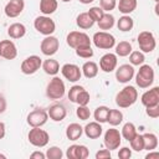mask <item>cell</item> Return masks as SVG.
<instances>
[{
    "label": "cell",
    "mask_w": 159,
    "mask_h": 159,
    "mask_svg": "<svg viewBox=\"0 0 159 159\" xmlns=\"http://www.w3.org/2000/svg\"><path fill=\"white\" fill-rule=\"evenodd\" d=\"M137 99L138 91L133 86H125L116 94V104L119 108H129L137 102Z\"/></svg>",
    "instance_id": "obj_1"
},
{
    "label": "cell",
    "mask_w": 159,
    "mask_h": 159,
    "mask_svg": "<svg viewBox=\"0 0 159 159\" xmlns=\"http://www.w3.org/2000/svg\"><path fill=\"white\" fill-rule=\"evenodd\" d=\"M154 70L150 65H140L137 75H135V83L139 88H148L154 82Z\"/></svg>",
    "instance_id": "obj_2"
},
{
    "label": "cell",
    "mask_w": 159,
    "mask_h": 159,
    "mask_svg": "<svg viewBox=\"0 0 159 159\" xmlns=\"http://www.w3.org/2000/svg\"><path fill=\"white\" fill-rule=\"evenodd\" d=\"M66 92V87H65V82L57 77L53 76L52 80H50V82L46 86V96L50 99H61L65 96Z\"/></svg>",
    "instance_id": "obj_3"
},
{
    "label": "cell",
    "mask_w": 159,
    "mask_h": 159,
    "mask_svg": "<svg viewBox=\"0 0 159 159\" xmlns=\"http://www.w3.org/2000/svg\"><path fill=\"white\" fill-rule=\"evenodd\" d=\"M29 142L30 144H32L36 148H43L48 144L50 140V135L46 130L41 129V127H32V129H30L29 134H27Z\"/></svg>",
    "instance_id": "obj_4"
},
{
    "label": "cell",
    "mask_w": 159,
    "mask_h": 159,
    "mask_svg": "<svg viewBox=\"0 0 159 159\" xmlns=\"http://www.w3.org/2000/svg\"><path fill=\"white\" fill-rule=\"evenodd\" d=\"M34 27L37 32H40L41 35H45V36H50L55 32L56 30V24L55 21L50 17V16H46V15H42V16H37L34 21Z\"/></svg>",
    "instance_id": "obj_5"
},
{
    "label": "cell",
    "mask_w": 159,
    "mask_h": 159,
    "mask_svg": "<svg viewBox=\"0 0 159 159\" xmlns=\"http://www.w3.org/2000/svg\"><path fill=\"white\" fill-rule=\"evenodd\" d=\"M92 41L97 48L101 50H111L116 46V39L112 34L107 31H98L93 35Z\"/></svg>",
    "instance_id": "obj_6"
},
{
    "label": "cell",
    "mask_w": 159,
    "mask_h": 159,
    "mask_svg": "<svg viewBox=\"0 0 159 159\" xmlns=\"http://www.w3.org/2000/svg\"><path fill=\"white\" fill-rule=\"evenodd\" d=\"M66 42L72 48H77L81 46H91L89 36L82 31H71L66 37Z\"/></svg>",
    "instance_id": "obj_7"
},
{
    "label": "cell",
    "mask_w": 159,
    "mask_h": 159,
    "mask_svg": "<svg viewBox=\"0 0 159 159\" xmlns=\"http://www.w3.org/2000/svg\"><path fill=\"white\" fill-rule=\"evenodd\" d=\"M137 41H138L139 48H140V51L143 53L152 52L155 48V46H157L155 37H154V35L150 31H142V32H139Z\"/></svg>",
    "instance_id": "obj_8"
},
{
    "label": "cell",
    "mask_w": 159,
    "mask_h": 159,
    "mask_svg": "<svg viewBox=\"0 0 159 159\" xmlns=\"http://www.w3.org/2000/svg\"><path fill=\"white\" fill-rule=\"evenodd\" d=\"M41 66H42V60L40 58V56L31 55L21 62L20 70L24 75H34L40 70Z\"/></svg>",
    "instance_id": "obj_9"
},
{
    "label": "cell",
    "mask_w": 159,
    "mask_h": 159,
    "mask_svg": "<svg viewBox=\"0 0 159 159\" xmlns=\"http://www.w3.org/2000/svg\"><path fill=\"white\" fill-rule=\"evenodd\" d=\"M120 142H122V135L119 133L118 129L116 128H109L106 130L104 133V147L108 149V150H116L119 148L120 145Z\"/></svg>",
    "instance_id": "obj_10"
},
{
    "label": "cell",
    "mask_w": 159,
    "mask_h": 159,
    "mask_svg": "<svg viewBox=\"0 0 159 159\" xmlns=\"http://www.w3.org/2000/svg\"><path fill=\"white\" fill-rule=\"evenodd\" d=\"M60 48V41L57 37L50 35V36H46L42 41H41V45H40V50L41 52L45 55V56H53Z\"/></svg>",
    "instance_id": "obj_11"
},
{
    "label": "cell",
    "mask_w": 159,
    "mask_h": 159,
    "mask_svg": "<svg viewBox=\"0 0 159 159\" xmlns=\"http://www.w3.org/2000/svg\"><path fill=\"white\" fill-rule=\"evenodd\" d=\"M48 119V114L45 109H41V108H36L34 109L32 112H30L27 114V124L30 127H42L46 124Z\"/></svg>",
    "instance_id": "obj_12"
},
{
    "label": "cell",
    "mask_w": 159,
    "mask_h": 159,
    "mask_svg": "<svg viewBox=\"0 0 159 159\" xmlns=\"http://www.w3.org/2000/svg\"><path fill=\"white\" fill-rule=\"evenodd\" d=\"M61 73L70 82H77L82 77L81 68L77 65H75V63H65L61 67Z\"/></svg>",
    "instance_id": "obj_13"
},
{
    "label": "cell",
    "mask_w": 159,
    "mask_h": 159,
    "mask_svg": "<svg viewBox=\"0 0 159 159\" xmlns=\"http://www.w3.org/2000/svg\"><path fill=\"white\" fill-rule=\"evenodd\" d=\"M134 77V67L129 63L120 65L116 70V80L119 83H128Z\"/></svg>",
    "instance_id": "obj_14"
},
{
    "label": "cell",
    "mask_w": 159,
    "mask_h": 159,
    "mask_svg": "<svg viewBox=\"0 0 159 159\" xmlns=\"http://www.w3.org/2000/svg\"><path fill=\"white\" fill-rule=\"evenodd\" d=\"M25 9V1L24 0H9L5 5L4 12L7 17H17Z\"/></svg>",
    "instance_id": "obj_15"
},
{
    "label": "cell",
    "mask_w": 159,
    "mask_h": 159,
    "mask_svg": "<svg viewBox=\"0 0 159 159\" xmlns=\"http://www.w3.org/2000/svg\"><path fill=\"white\" fill-rule=\"evenodd\" d=\"M17 56L16 45L11 40H2L0 41V57L5 60H14Z\"/></svg>",
    "instance_id": "obj_16"
},
{
    "label": "cell",
    "mask_w": 159,
    "mask_h": 159,
    "mask_svg": "<svg viewBox=\"0 0 159 159\" xmlns=\"http://www.w3.org/2000/svg\"><path fill=\"white\" fill-rule=\"evenodd\" d=\"M117 63H118V60H117V55L116 53H106L101 57L99 60V68L106 72V73H109V72H113L116 68H117Z\"/></svg>",
    "instance_id": "obj_17"
},
{
    "label": "cell",
    "mask_w": 159,
    "mask_h": 159,
    "mask_svg": "<svg viewBox=\"0 0 159 159\" xmlns=\"http://www.w3.org/2000/svg\"><path fill=\"white\" fill-rule=\"evenodd\" d=\"M89 152L86 145L82 144H72L67 148L66 157L68 159H86L88 158Z\"/></svg>",
    "instance_id": "obj_18"
},
{
    "label": "cell",
    "mask_w": 159,
    "mask_h": 159,
    "mask_svg": "<svg viewBox=\"0 0 159 159\" xmlns=\"http://www.w3.org/2000/svg\"><path fill=\"white\" fill-rule=\"evenodd\" d=\"M140 102L144 107L159 104V87L155 86V87L145 91L140 97Z\"/></svg>",
    "instance_id": "obj_19"
},
{
    "label": "cell",
    "mask_w": 159,
    "mask_h": 159,
    "mask_svg": "<svg viewBox=\"0 0 159 159\" xmlns=\"http://www.w3.org/2000/svg\"><path fill=\"white\" fill-rule=\"evenodd\" d=\"M48 118L52 119L53 122H61L66 118L67 116V109L62 104H52L48 111H47Z\"/></svg>",
    "instance_id": "obj_20"
},
{
    "label": "cell",
    "mask_w": 159,
    "mask_h": 159,
    "mask_svg": "<svg viewBox=\"0 0 159 159\" xmlns=\"http://www.w3.org/2000/svg\"><path fill=\"white\" fill-rule=\"evenodd\" d=\"M83 133H84L86 137L89 138V139H97V138H99V137L102 135L103 128H102L101 123H98V122L94 120V122H89V123H87V124L84 125Z\"/></svg>",
    "instance_id": "obj_21"
},
{
    "label": "cell",
    "mask_w": 159,
    "mask_h": 159,
    "mask_svg": "<svg viewBox=\"0 0 159 159\" xmlns=\"http://www.w3.org/2000/svg\"><path fill=\"white\" fill-rule=\"evenodd\" d=\"M7 35L14 40L21 39L26 35V26L21 22H14L7 27Z\"/></svg>",
    "instance_id": "obj_22"
},
{
    "label": "cell",
    "mask_w": 159,
    "mask_h": 159,
    "mask_svg": "<svg viewBox=\"0 0 159 159\" xmlns=\"http://www.w3.org/2000/svg\"><path fill=\"white\" fill-rule=\"evenodd\" d=\"M42 70L45 71V73L50 75V76H56L60 72V63L57 60L53 58H47L42 62Z\"/></svg>",
    "instance_id": "obj_23"
},
{
    "label": "cell",
    "mask_w": 159,
    "mask_h": 159,
    "mask_svg": "<svg viewBox=\"0 0 159 159\" xmlns=\"http://www.w3.org/2000/svg\"><path fill=\"white\" fill-rule=\"evenodd\" d=\"M83 134V127H81L78 123H71L68 124L66 129V137L70 140H77Z\"/></svg>",
    "instance_id": "obj_24"
},
{
    "label": "cell",
    "mask_w": 159,
    "mask_h": 159,
    "mask_svg": "<svg viewBox=\"0 0 159 159\" xmlns=\"http://www.w3.org/2000/svg\"><path fill=\"white\" fill-rule=\"evenodd\" d=\"M137 5H138L137 0H119L117 7L119 12H122L123 15H129L137 9Z\"/></svg>",
    "instance_id": "obj_25"
},
{
    "label": "cell",
    "mask_w": 159,
    "mask_h": 159,
    "mask_svg": "<svg viewBox=\"0 0 159 159\" xmlns=\"http://www.w3.org/2000/svg\"><path fill=\"white\" fill-rule=\"evenodd\" d=\"M114 22H116L114 16L112 14H109V12H104L103 16L97 21V25H98L99 30L107 31V30H111L114 26Z\"/></svg>",
    "instance_id": "obj_26"
},
{
    "label": "cell",
    "mask_w": 159,
    "mask_h": 159,
    "mask_svg": "<svg viewBox=\"0 0 159 159\" xmlns=\"http://www.w3.org/2000/svg\"><path fill=\"white\" fill-rule=\"evenodd\" d=\"M81 71L86 78H94L98 75V65L93 61H87L83 63Z\"/></svg>",
    "instance_id": "obj_27"
},
{
    "label": "cell",
    "mask_w": 159,
    "mask_h": 159,
    "mask_svg": "<svg viewBox=\"0 0 159 159\" xmlns=\"http://www.w3.org/2000/svg\"><path fill=\"white\" fill-rule=\"evenodd\" d=\"M57 0H40V11L46 16L53 14L57 10Z\"/></svg>",
    "instance_id": "obj_28"
},
{
    "label": "cell",
    "mask_w": 159,
    "mask_h": 159,
    "mask_svg": "<svg viewBox=\"0 0 159 159\" xmlns=\"http://www.w3.org/2000/svg\"><path fill=\"white\" fill-rule=\"evenodd\" d=\"M76 24L80 29L82 30H88L94 25V21L92 20V17L88 15V12H81L77 17H76Z\"/></svg>",
    "instance_id": "obj_29"
},
{
    "label": "cell",
    "mask_w": 159,
    "mask_h": 159,
    "mask_svg": "<svg viewBox=\"0 0 159 159\" xmlns=\"http://www.w3.org/2000/svg\"><path fill=\"white\" fill-rule=\"evenodd\" d=\"M143 137V143H144V149L147 150H154L158 147V137L154 133H144L142 134Z\"/></svg>",
    "instance_id": "obj_30"
},
{
    "label": "cell",
    "mask_w": 159,
    "mask_h": 159,
    "mask_svg": "<svg viewBox=\"0 0 159 159\" xmlns=\"http://www.w3.org/2000/svg\"><path fill=\"white\" fill-rule=\"evenodd\" d=\"M134 26V21L129 15H123L122 17H119V20L117 21V27L118 30H120L122 32H127L130 31Z\"/></svg>",
    "instance_id": "obj_31"
},
{
    "label": "cell",
    "mask_w": 159,
    "mask_h": 159,
    "mask_svg": "<svg viewBox=\"0 0 159 159\" xmlns=\"http://www.w3.org/2000/svg\"><path fill=\"white\" fill-rule=\"evenodd\" d=\"M123 122V113L119 109H111L108 112V117H107V123H109L112 127L119 125Z\"/></svg>",
    "instance_id": "obj_32"
},
{
    "label": "cell",
    "mask_w": 159,
    "mask_h": 159,
    "mask_svg": "<svg viewBox=\"0 0 159 159\" xmlns=\"http://www.w3.org/2000/svg\"><path fill=\"white\" fill-rule=\"evenodd\" d=\"M133 51L132 43L128 41H120L119 43L116 45V55L119 57H125Z\"/></svg>",
    "instance_id": "obj_33"
},
{
    "label": "cell",
    "mask_w": 159,
    "mask_h": 159,
    "mask_svg": "<svg viewBox=\"0 0 159 159\" xmlns=\"http://www.w3.org/2000/svg\"><path fill=\"white\" fill-rule=\"evenodd\" d=\"M135 134H137V128H135V125L132 123V122H127L124 125H123V128H122V132H120V135L125 139V140H130V139H133L134 137H135Z\"/></svg>",
    "instance_id": "obj_34"
},
{
    "label": "cell",
    "mask_w": 159,
    "mask_h": 159,
    "mask_svg": "<svg viewBox=\"0 0 159 159\" xmlns=\"http://www.w3.org/2000/svg\"><path fill=\"white\" fill-rule=\"evenodd\" d=\"M108 112H109V108L107 106H99L96 108L94 113H93V117L96 119V122L98 123H106L107 122V117H108Z\"/></svg>",
    "instance_id": "obj_35"
},
{
    "label": "cell",
    "mask_w": 159,
    "mask_h": 159,
    "mask_svg": "<svg viewBox=\"0 0 159 159\" xmlns=\"http://www.w3.org/2000/svg\"><path fill=\"white\" fill-rule=\"evenodd\" d=\"M128 56H129V62L132 66H140L145 61V56L142 51H132Z\"/></svg>",
    "instance_id": "obj_36"
},
{
    "label": "cell",
    "mask_w": 159,
    "mask_h": 159,
    "mask_svg": "<svg viewBox=\"0 0 159 159\" xmlns=\"http://www.w3.org/2000/svg\"><path fill=\"white\" fill-rule=\"evenodd\" d=\"M130 143V149L134 150V152H142L144 150V143H143V137L142 134H135V137L133 139L129 140Z\"/></svg>",
    "instance_id": "obj_37"
},
{
    "label": "cell",
    "mask_w": 159,
    "mask_h": 159,
    "mask_svg": "<svg viewBox=\"0 0 159 159\" xmlns=\"http://www.w3.org/2000/svg\"><path fill=\"white\" fill-rule=\"evenodd\" d=\"M75 51H76V55L82 58H91L93 56V50L91 46H81L75 48Z\"/></svg>",
    "instance_id": "obj_38"
},
{
    "label": "cell",
    "mask_w": 159,
    "mask_h": 159,
    "mask_svg": "<svg viewBox=\"0 0 159 159\" xmlns=\"http://www.w3.org/2000/svg\"><path fill=\"white\" fill-rule=\"evenodd\" d=\"M63 157V153L61 150V148L58 147H50L46 150V158L47 159H61Z\"/></svg>",
    "instance_id": "obj_39"
},
{
    "label": "cell",
    "mask_w": 159,
    "mask_h": 159,
    "mask_svg": "<svg viewBox=\"0 0 159 159\" xmlns=\"http://www.w3.org/2000/svg\"><path fill=\"white\" fill-rule=\"evenodd\" d=\"M84 89V87L83 86H80V84H75V86H72L71 88H70V91H68V99L71 101V102H76V98H77V96L82 92Z\"/></svg>",
    "instance_id": "obj_40"
},
{
    "label": "cell",
    "mask_w": 159,
    "mask_h": 159,
    "mask_svg": "<svg viewBox=\"0 0 159 159\" xmlns=\"http://www.w3.org/2000/svg\"><path fill=\"white\" fill-rule=\"evenodd\" d=\"M76 114L81 120H87L91 117V111L87 106H78V108L76 109Z\"/></svg>",
    "instance_id": "obj_41"
},
{
    "label": "cell",
    "mask_w": 159,
    "mask_h": 159,
    "mask_svg": "<svg viewBox=\"0 0 159 159\" xmlns=\"http://www.w3.org/2000/svg\"><path fill=\"white\" fill-rule=\"evenodd\" d=\"M117 6V0H99V7L104 12H109L114 10Z\"/></svg>",
    "instance_id": "obj_42"
},
{
    "label": "cell",
    "mask_w": 159,
    "mask_h": 159,
    "mask_svg": "<svg viewBox=\"0 0 159 159\" xmlns=\"http://www.w3.org/2000/svg\"><path fill=\"white\" fill-rule=\"evenodd\" d=\"M87 12H88V15L92 17V20H93L94 22H97V21L103 16V14H104V11H103L99 6H92Z\"/></svg>",
    "instance_id": "obj_43"
},
{
    "label": "cell",
    "mask_w": 159,
    "mask_h": 159,
    "mask_svg": "<svg viewBox=\"0 0 159 159\" xmlns=\"http://www.w3.org/2000/svg\"><path fill=\"white\" fill-rule=\"evenodd\" d=\"M89 93L87 92V89H83L78 96H77V98H76V102L75 103H77L78 106H87L88 103H89Z\"/></svg>",
    "instance_id": "obj_44"
},
{
    "label": "cell",
    "mask_w": 159,
    "mask_h": 159,
    "mask_svg": "<svg viewBox=\"0 0 159 159\" xmlns=\"http://www.w3.org/2000/svg\"><path fill=\"white\" fill-rule=\"evenodd\" d=\"M145 113L148 117L150 118H158L159 117V104H154V106H149L145 107Z\"/></svg>",
    "instance_id": "obj_45"
},
{
    "label": "cell",
    "mask_w": 159,
    "mask_h": 159,
    "mask_svg": "<svg viewBox=\"0 0 159 159\" xmlns=\"http://www.w3.org/2000/svg\"><path fill=\"white\" fill-rule=\"evenodd\" d=\"M130 157H132V149H129L128 147H123L119 149V152H118L119 159H129Z\"/></svg>",
    "instance_id": "obj_46"
},
{
    "label": "cell",
    "mask_w": 159,
    "mask_h": 159,
    "mask_svg": "<svg viewBox=\"0 0 159 159\" xmlns=\"http://www.w3.org/2000/svg\"><path fill=\"white\" fill-rule=\"evenodd\" d=\"M108 158H111V150H108L107 148L101 149L96 153V159H108Z\"/></svg>",
    "instance_id": "obj_47"
},
{
    "label": "cell",
    "mask_w": 159,
    "mask_h": 159,
    "mask_svg": "<svg viewBox=\"0 0 159 159\" xmlns=\"http://www.w3.org/2000/svg\"><path fill=\"white\" fill-rule=\"evenodd\" d=\"M30 158L31 159H45L46 154H43L42 152H34V153L30 154Z\"/></svg>",
    "instance_id": "obj_48"
},
{
    "label": "cell",
    "mask_w": 159,
    "mask_h": 159,
    "mask_svg": "<svg viewBox=\"0 0 159 159\" xmlns=\"http://www.w3.org/2000/svg\"><path fill=\"white\" fill-rule=\"evenodd\" d=\"M6 107H7V104H6V99H5L4 96L0 94V114L4 113V112L6 111Z\"/></svg>",
    "instance_id": "obj_49"
},
{
    "label": "cell",
    "mask_w": 159,
    "mask_h": 159,
    "mask_svg": "<svg viewBox=\"0 0 159 159\" xmlns=\"http://www.w3.org/2000/svg\"><path fill=\"white\" fill-rule=\"evenodd\" d=\"M154 158H159V153H158V152L150 150V152L145 155V159H154Z\"/></svg>",
    "instance_id": "obj_50"
},
{
    "label": "cell",
    "mask_w": 159,
    "mask_h": 159,
    "mask_svg": "<svg viewBox=\"0 0 159 159\" xmlns=\"http://www.w3.org/2000/svg\"><path fill=\"white\" fill-rule=\"evenodd\" d=\"M5 133H6V129H5V123L0 122V139H2L5 137Z\"/></svg>",
    "instance_id": "obj_51"
},
{
    "label": "cell",
    "mask_w": 159,
    "mask_h": 159,
    "mask_svg": "<svg viewBox=\"0 0 159 159\" xmlns=\"http://www.w3.org/2000/svg\"><path fill=\"white\" fill-rule=\"evenodd\" d=\"M81 4H83V5H88V4H92L94 0H78Z\"/></svg>",
    "instance_id": "obj_52"
},
{
    "label": "cell",
    "mask_w": 159,
    "mask_h": 159,
    "mask_svg": "<svg viewBox=\"0 0 159 159\" xmlns=\"http://www.w3.org/2000/svg\"><path fill=\"white\" fill-rule=\"evenodd\" d=\"M0 158H2V159H5V158H6V155H4V154H1V153H0Z\"/></svg>",
    "instance_id": "obj_53"
},
{
    "label": "cell",
    "mask_w": 159,
    "mask_h": 159,
    "mask_svg": "<svg viewBox=\"0 0 159 159\" xmlns=\"http://www.w3.org/2000/svg\"><path fill=\"white\" fill-rule=\"evenodd\" d=\"M61 1H63V2H70L71 0H61Z\"/></svg>",
    "instance_id": "obj_54"
},
{
    "label": "cell",
    "mask_w": 159,
    "mask_h": 159,
    "mask_svg": "<svg viewBox=\"0 0 159 159\" xmlns=\"http://www.w3.org/2000/svg\"><path fill=\"white\" fill-rule=\"evenodd\" d=\"M154 1H155V2H158V1H159V0H154Z\"/></svg>",
    "instance_id": "obj_55"
}]
</instances>
